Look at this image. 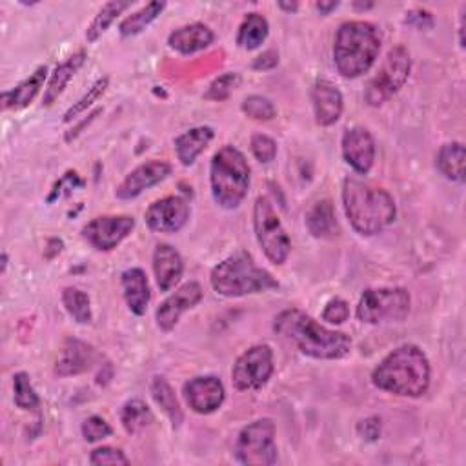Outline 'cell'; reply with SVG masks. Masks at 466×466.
<instances>
[{"mask_svg":"<svg viewBox=\"0 0 466 466\" xmlns=\"http://www.w3.org/2000/svg\"><path fill=\"white\" fill-rule=\"evenodd\" d=\"M215 41L213 32L202 24V23H193L188 26H182L170 34L168 44L171 50H175L180 55H193L199 53L206 48H209Z\"/></svg>","mask_w":466,"mask_h":466,"instance_id":"obj_21","label":"cell"},{"mask_svg":"<svg viewBox=\"0 0 466 466\" xmlns=\"http://www.w3.org/2000/svg\"><path fill=\"white\" fill-rule=\"evenodd\" d=\"M277 64H279V53L276 50H268L254 61L252 68L257 72H268V70H274Z\"/></svg>","mask_w":466,"mask_h":466,"instance_id":"obj_44","label":"cell"},{"mask_svg":"<svg viewBox=\"0 0 466 466\" xmlns=\"http://www.w3.org/2000/svg\"><path fill=\"white\" fill-rule=\"evenodd\" d=\"M412 72V59L404 46H395L388 52L377 75L368 83L364 90V101L372 108H379L388 102L408 81Z\"/></svg>","mask_w":466,"mask_h":466,"instance_id":"obj_10","label":"cell"},{"mask_svg":"<svg viewBox=\"0 0 466 466\" xmlns=\"http://www.w3.org/2000/svg\"><path fill=\"white\" fill-rule=\"evenodd\" d=\"M381 44L375 24L364 21L341 24L334 43V63L341 77L357 79L368 73L379 57Z\"/></svg>","mask_w":466,"mask_h":466,"instance_id":"obj_4","label":"cell"},{"mask_svg":"<svg viewBox=\"0 0 466 466\" xmlns=\"http://www.w3.org/2000/svg\"><path fill=\"white\" fill-rule=\"evenodd\" d=\"M101 112H102V110H95V112H93V113H90V115H88V119H84L77 128H72V130L66 133V142H72L73 139H77V137H79V133H81V131H83V130H84V128H86V126H88V124H90V122H92V121H93Z\"/></svg>","mask_w":466,"mask_h":466,"instance_id":"obj_46","label":"cell"},{"mask_svg":"<svg viewBox=\"0 0 466 466\" xmlns=\"http://www.w3.org/2000/svg\"><path fill=\"white\" fill-rule=\"evenodd\" d=\"M306 228L316 239H332L339 233L334 204L325 199L316 202L306 213Z\"/></svg>","mask_w":466,"mask_h":466,"instance_id":"obj_26","label":"cell"},{"mask_svg":"<svg viewBox=\"0 0 466 466\" xmlns=\"http://www.w3.org/2000/svg\"><path fill=\"white\" fill-rule=\"evenodd\" d=\"M430 377V361L415 345H401L372 372V383L375 388L412 399H417L428 392Z\"/></svg>","mask_w":466,"mask_h":466,"instance_id":"obj_3","label":"cell"},{"mask_svg":"<svg viewBox=\"0 0 466 466\" xmlns=\"http://www.w3.org/2000/svg\"><path fill=\"white\" fill-rule=\"evenodd\" d=\"M121 285H122L124 301H126L130 312L135 316H144L148 310L150 299H151L150 283H148L144 270L130 268V270L122 272Z\"/></svg>","mask_w":466,"mask_h":466,"instance_id":"obj_22","label":"cell"},{"mask_svg":"<svg viewBox=\"0 0 466 466\" xmlns=\"http://www.w3.org/2000/svg\"><path fill=\"white\" fill-rule=\"evenodd\" d=\"M241 110L254 121H272L277 113L274 102L263 95H250L245 99Z\"/></svg>","mask_w":466,"mask_h":466,"instance_id":"obj_37","label":"cell"},{"mask_svg":"<svg viewBox=\"0 0 466 466\" xmlns=\"http://www.w3.org/2000/svg\"><path fill=\"white\" fill-rule=\"evenodd\" d=\"M343 157L361 175H366L375 162V141L363 126H354L343 135Z\"/></svg>","mask_w":466,"mask_h":466,"instance_id":"obj_17","label":"cell"},{"mask_svg":"<svg viewBox=\"0 0 466 466\" xmlns=\"http://www.w3.org/2000/svg\"><path fill=\"white\" fill-rule=\"evenodd\" d=\"M150 390H151V397L157 403V406H160L162 412L170 417L171 426L179 428L184 421V413H182V408L179 404V399H177L171 384L164 377L157 375V377H153Z\"/></svg>","mask_w":466,"mask_h":466,"instance_id":"obj_28","label":"cell"},{"mask_svg":"<svg viewBox=\"0 0 466 466\" xmlns=\"http://www.w3.org/2000/svg\"><path fill=\"white\" fill-rule=\"evenodd\" d=\"M348 317H350L348 303L339 297L328 301V305L323 310V321H326L330 325H343L345 321H348Z\"/></svg>","mask_w":466,"mask_h":466,"instance_id":"obj_41","label":"cell"},{"mask_svg":"<svg viewBox=\"0 0 466 466\" xmlns=\"http://www.w3.org/2000/svg\"><path fill=\"white\" fill-rule=\"evenodd\" d=\"M110 86V77H101L77 102H73V106L64 113V122H72L75 121L79 115H83L84 112H88V108H92L108 90Z\"/></svg>","mask_w":466,"mask_h":466,"instance_id":"obj_35","label":"cell"},{"mask_svg":"<svg viewBox=\"0 0 466 466\" xmlns=\"http://www.w3.org/2000/svg\"><path fill=\"white\" fill-rule=\"evenodd\" d=\"M189 218V204L179 195L155 200L144 213V220L151 231L175 233L180 231Z\"/></svg>","mask_w":466,"mask_h":466,"instance_id":"obj_13","label":"cell"},{"mask_svg":"<svg viewBox=\"0 0 466 466\" xmlns=\"http://www.w3.org/2000/svg\"><path fill=\"white\" fill-rule=\"evenodd\" d=\"M204 297V292H202V286L195 281H189L186 285H182L180 288H177L170 297H166L157 312H155V321H157V326L162 330V332H171L180 316L186 314L188 310L195 308Z\"/></svg>","mask_w":466,"mask_h":466,"instance_id":"obj_14","label":"cell"},{"mask_svg":"<svg viewBox=\"0 0 466 466\" xmlns=\"http://www.w3.org/2000/svg\"><path fill=\"white\" fill-rule=\"evenodd\" d=\"M312 104L316 122L323 128L334 126L341 119L345 110V99L341 90L326 79L316 81L312 88Z\"/></svg>","mask_w":466,"mask_h":466,"instance_id":"obj_18","label":"cell"},{"mask_svg":"<svg viewBox=\"0 0 466 466\" xmlns=\"http://www.w3.org/2000/svg\"><path fill=\"white\" fill-rule=\"evenodd\" d=\"M250 148H252L254 157H256L259 162H263V164H268V162H272V160L277 157V142H276L270 135L256 133V135L252 137Z\"/></svg>","mask_w":466,"mask_h":466,"instance_id":"obj_38","label":"cell"},{"mask_svg":"<svg viewBox=\"0 0 466 466\" xmlns=\"http://www.w3.org/2000/svg\"><path fill=\"white\" fill-rule=\"evenodd\" d=\"M213 290L222 297H247L277 290V279L265 268L257 267L247 252L233 254L218 263L209 276Z\"/></svg>","mask_w":466,"mask_h":466,"instance_id":"obj_5","label":"cell"},{"mask_svg":"<svg viewBox=\"0 0 466 466\" xmlns=\"http://www.w3.org/2000/svg\"><path fill=\"white\" fill-rule=\"evenodd\" d=\"M95 359H97V352L93 346L79 339H68L63 348V355L57 361L55 374L59 377L81 375L93 368Z\"/></svg>","mask_w":466,"mask_h":466,"instance_id":"obj_19","label":"cell"},{"mask_svg":"<svg viewBox=\"0 0 466 466\" xmlns=\"http://www.w3.org/2000/svg\"><path fill=\"white\" fill-rule=\"evenodd\" d=\"M279 8L281 10H285V12H297V8H299V5L297 3H279Z\"/></svg>","mask_w":466,"mask_h":466,"instance_id":"obj_48","label":"cell"},{"mask_svg":"<svg viewBox=\"0 0 466 466\" xmlns=\"http://www.w3.org/2000/svg\"><path fill=\"white\" fill-rule=\"evenodd\" d=\"M121 422L130 435H137L153 422V413L142 399H130L121 410Z\"/></svg>","mask_w":466,"mask_h":466,"instance_id":"obj_31","label":"cell"},{"mask_svg":"<svg viewBox=\"0 0 466 466\" xmlns=\"http://www.w3.org/2000/svg\"><path fill=\"white\" fill-rule=\"evenodd\" d=\"M424 21L428 23V24H433V21H432V15L428 14V12H422V10H413V12H410L408 14V17H406V23L408 24H415L417 28H428L426 24H424Z\"/></svg>","mask_w":466,"mask_h":466,"instance_id":"obj_45","label":"cell"},{"mask_svg":"<svg viewBox=\"0 0 466 466\" xmlns=\"http://www.w3.org/2000/svg\"><path fill=\"white\" fill-rule=\"evenodd\" d=\"M254 229L267 259L276 267L285 265L292 252V241L268 197L259 195L254 204Z\"/></svg>","mask_w":466,"mask_h":466,"instance_id":"obj_7","label":"cell"},{"mask_svg":"<svg viewBox=\"0 0 466 466\" xmlns=\"http://www.w3.org/2000/svg\"><path fill=\"white\" fill-rule=\"evenodd\" d=\"M316 8L321 12V15H328L335 8H339V3H317Z\"/></svg>","mask_w":466,"mask_h":466,"instance_id":"obj_47","label":"cell"},{"mask_svg":"<svg viewBox=\"0 0 466 466\" xmlns=\"http://www.w3.org/2000/svg\"><path fill=\"white\" fill-rule=\"evenodd\" d=\"M268 34H270L268 21L261 14H256V12L248 14L243 24L239 26L238 44L247 52H254L268 39Z\"/></svg>","mask_w":466,"mask_h":466,"instance_id":"obj_29","label":"cell"},{"mask_svg":"<svg viewBox=\"0 0 466 466\" xmlns=\"http://www.w3.org/2000/svg\"><path fill=\"white\" fill-rule=\"evenodd\" d=\"M83 437L88 442H97L102 441L106 437H110L113 433V428L106 422V419L99 417V415H92L83 422Z\"/></svg>","mask_w":466,"mask_h":466,"instance_id":"obj_39","label":"cell"},{"mask_svg":"<svg viewBox=\"0 0 466 466\" xmlns=\"http://www.w3.org/2000/svg\"><path fill=\"white\" fill-rule=\"evenodd\" d=\"M215 131L209 126H197L175 139V155L182 166H191L197 157L208 148L213 141Z\"/></svg>","mask_w":466,"mask_h":466,"instance_id":"obj_25","label":"cell"},{"mask_svg":"<svg viewBox=\"0 0 466 466\" xmlns=\"http://www.w3.org/2000/svg\"><path fill=\"white\" fill-rule=\"evenodd\" d=\"M14 401L21 410H37L41 406L39 393L35 392L30 375L26 372H17L14 375Z\"/></svg>","mask_w":466,"mask_h":466,"instance_id":"obj_34","label":"cell"},{"mask_svg":"<svg viewBox=\"0 0 466 466\" xmlns=\"http://www.w3.org/2000/svg\"><path fill=\"white\" fill-rule=\"evenodd\" d=\"M464 160L466 150L462 142H448L441 146L435 157L437 170L453 182H464Z\"/></svg>","mask_w":466,"mask_h":466,"instance_id":"obj_27","label":"cell"},{"mask_svg":"<svg viewBox=\"0 0 466 466\" xmlns=\"http://www.w3.org/2000/svg\"><path fill=\"white\" fill-rule=\"evenodd\" d=\"M188 406L200 415L217 412L226 397L224 384L215 375H200L189 379L182 388Z\"/></svg>","mask_w":466,"mask_h":466,"instance_id":"obj_15","label":"cell"},{"mask_svg":"<svg viewBox=\"0 0 466 466\" xmlns=\"http://www.w3.org/2000/svg\"><path fill=\"white\" fill-rule=\"evenodd\" d=\"M84 180L79 179V175L75 171H68L53 188V193L48 197L50 202H53L57 197H63V195H70L72 191H75L77 186H83Z\"/></svg>","mask_w":466,"mask_h":466,"instance_id":"obj_42","label":"cell"},{"mask_svg":"<svg viewBox=\"0 0 466 466\" xmlns=\"http://www.w3.org/2000/svg\"><path fill=\"white\" fill-rule=\"evenodd\" d=\"M354 8H355V10H370V8H374V5H372V3H368V5H359V3H355Z\"/></svg>","mask_w":466,"mask_h":466,"instance_id":"obj_49","label":"cell"},{"mask_svg":"<svg viewBox=\"0 0 466 466\" xmlns=\"http://www.w3.org/2000/svg\"><path fill=\"white\" fill-rule=\"evenodd\" d=\"M6 268H8V256L3 254V274L6 272Z\"/></svg>","mask_w":466,"mask_h":466,"instance_id":"obj_50","label":"cell"},{"mask_svg":"<svg viewBox=\"0 0 466 466\" xmlns=\"http://www.w3.org/2000/svg\"><path fill=\"white\" fill-rule=\"evenodd\" d=\"M250 164L236 146H222L211 159L209 184L217 206L222 209H236L248 195L252 180Z\"/></svg>","mask_w":466,"mask_h":466,"instance_id":"obj_6","label":"cell"},{"mask_svg":"<svg viewBox=\"0 0 466 466\" xmlns=\"http://www.w3.org/2000/svg\"><path fill=\"white\" fill-rule=\"evenodd\" d=\"M128 8H131V3H119V0H113V3H108L101 8V12L95 15V19L92 21V24L86 30V41L90 44L97 43L108 30L110 26L117 21L119 15H122Z\"/></svg>","mask_w":466,"mask_h":466,"instance_id":"obj_32","label":"cell"},{"mask_svg":"<svg viewBox=\"0 0 466 466\" xmlns=\"http://www.w3.org/2000/svg\"><path fill=\"white\" fill-rule=\"evenodd\" d=\"M170 175L171 164H168L166 160H148L126 175V179L117 186L115 197L119 200H131L139 197L144 189L157 186Z\"/></svg>","mask_w":466,"mask_h":466,"instance_id":"obj_16","label":"cell"},{"mask_svg":"<svg viewBox=\"0 0 466 466\" xmlns=\"http://www.w3.org/2000/svg\"><path fill=\"white\" fill-rule=\"evenodd\" d=\"M166 8V3H159V0H153V3H148L146 6H142L139 12L128 15L121 26L119 32L122 37H135L139 34H142Z\"/></svg>","mask_w":466,"mask_h":466,"instance_id":"obj_30","label":"cell"},{"mask_svg":"<svg viewBox=\"0 0 466 466\" xmlns=\"http://www.w3.org/2000/svg\"><path fill=\"white\" fill-rule=\"evenodd\" d=\"M46 77H48V68L39 66L21 84H17L14 90H8V92L3 93V108L5 110H15V112L28 108L35 101V97L39 95Z\"/></svg>","mask_w":466,"mask_h":466,"instance_id":"obj_24","label":"cell"},{"mask_svg":"<svg viewBox=\"0 0 466 466\" xmlns=\"http://www.w3.org/2000/svg\"><path fill=\"white\" fill-rule=\"evenodd\" d=\"M343 208L352 228L363 238L383 233L397 217L395 200L384 188L355 177L343 182Z\"/></svg>","mask_w":466,"mask_h":466,"instance_id":"obj_2","label":"cell"},{"mask_svg":"<svg viewBox=\"0 0 466 466\" xmlns=\"http://www.w3.org/2000/svg\"><path fill=\"white\" fill-rule=\"evenodd\" d=\"M184 263L180 254L170 245H157L153 252V274L160 292H170L180 281Z\"/></svg>","mask_w":466,"mask_h":466,"instance_id":"obj_20","label":"cell"},{"mask_svg":"<svg viewBox=\"0 0 466 466\" xmlns=\"http://www.w3.org/2000/svg\"><path fill=\"white\" fill-rule=\"evenodd\" d=\"M86 59H88V53L84 50H79L77 53H73L72 57H68L64 63H61L55 68V72L52 73L48 86L44 90V97H43L44 106H52L64 93L66 86L77 75V72L84 66Z\"/></svg>","mask_w":466,"mask_h":466,"instance_id":"obj_23","label":"cell"},{"mask_svg":"<svg viewBox=\"0 0 466 466\" xmlns=\"http://www.w3.org/2000/svg\"><path fill=\"white\" fill-rule=\"evenodd\" d=\"M63 305L66 312L73 317L75 323L79 325H90L93 319L92 314V301L86 292L75 286H68L63 290Z\"/></svg>","mask_w":466,"mask_h":466,"instance_id":"obj_33","label":"cell"},{"mask_svg":"<svg viewBox=\"0 0 466 466\" xmlns=\"http://www.w3.org/2000/svg\"><path fill=\"white\" fill-rule=\"evenodd\" d=\"M236 459L247 466H272L277 462L276 422L268 417L245 426L236 441Z\"/></svg>","mask_w":466,"mask_h":466,"instance_id":"obj_9","label":"cell"},{"mask_svg":"<svg viewBox=\"0 0 466 466\" xmlns=\"http://www.w3.org/2000/svg\"><path fill=\"white\" fill-rule=\"evenodd\" d=\"M412 299L404 288H370L363 292L355 316L364 325L403 323L410 314Z\"/></svg>","mask_w":466,"mask_h":466,"instance_id":"obj_8","label":"cell"},{"mask_svg":"<svg viewBox=\"0 0 466 466\" xmlns=\"http://www.w3.org/2000/svg\"><path fill=\"white\" fill-rule=\"evenodd\" d=\"M241 81H243V79H241L239 73L228 72V73L217 77V79L209 84L208 92L204 93V99H206V101L222 102V101H226L233 92H236V90L241 86Z\"/></svg>","mask_w":466,"mask_h":466,"instance_id":"obj_36","label":"cell"},{"mask_svg":"<svg viewBox=\"0 0 466 466\" xmlns=\"http://www.w3.org/2000/svg\"><path fill=\"white\" fill-rule=\"evenodd\" d=\"M133 228L135 218L130 215H102L83 228V238L95 250L112 252L130 236Z\"/></svg>","mask_w":466,"mask_h":466,"instance_id":"obj_12","label":"cell"},{"mask_svg":"<svg viewBox=\"0 0 466 466\" xmlns=\"http://www.w3.org/2000/svg\"><path fill=\"white\" fill-rule=\"evenodd\" d=\"M90 462L95 464V466H101V464H130V459L124 455V451L121 448L101 446V448H95L92 451Z\"/></svg>","mask_w":466,"mask_h":466,"instance_id":"obj_40","label":"cell"},{"mask_svg":"<svg viewBox=\"0 0 466 466\" xmlns=\"http://www.w3.org/2000/svg\"><path fill=\"white\" fill-rule=\"evenodd\" d=\"M274 350L268 345H256L243 352L231 368V383L239 392L263 388L274 374Z\"/></svg>","mask_w":466,"mask_h":466,"instance_id":"obj_11","label":"cell"},{"mask_svg":"<svg viewBox=\"0 0 466 466\" xmlns=\"http://www.w3.org/2000/svg\"><path fill=\"white\" fill-rule=\"evenodd\" d=\"M274 330L312 359L337 361L352 352V337L348 334L330 330L297 308L283 310L274 321Z\"/></svg>","mask_w":466,"mask_h":466,"instance_id":"obj_1","label":"cell"},{"mask_svg":"<svg viewBox=\"0 0 466 466\" xmlns=\"http://www.w3.org/2000/svg\"><path fill=\"white\" fill-rule=\"evenodd\" d=\"M359 433L368 441H377L381 435V419L379 417H368L359 422L357 426Z\"/></svg>","mask_w":466,"mask_h":466,"instance_id":"obj_43","label":"cell"}]
</instances>
